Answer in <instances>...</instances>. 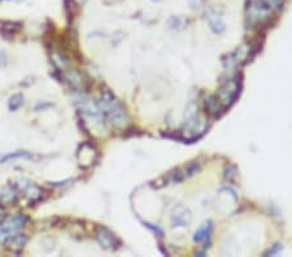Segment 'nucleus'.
<instances>
[{
    "instance_id": "7ed1b4c3",
    "label": "nucleus",
    "mask_w": 292,
    "mask_h": 257,
    "mask_svg": "<svg viewBox=\"0 0 292 257\" xmlns=\"http://www.w3.org/2000/svg\"><path fill=\"white\" fill-rule=\"evenodd\" d=\"M26 222H27V217L24 214H16L7 222H4L0 226V243H7L13 236L19 235V232H21L22 229L25 228Z\"/></svg>"
},
{
    "instance_id": "20e7f679",
    "label": "nucleus",
    "mask_w": 292,
    "mask_h": 257,
    "mask_svg": "<svg viewBox=\"0 0 292 257\" xmlns=\"http://www.w3.org/2000/svg\"><path fill=\"white\" fill-rule=\"evenodd\" d=\"M239 92H240V82L238 79H229L227 82L222 83L215 96L218 98L223 107L227 108L235 102Z\"/></svg>"
},
{
    "instance_id": "4468645a",
    "label": "nucleus",
    "mask_w": 292,
    "mask_h": 257,
    "mask_svg": "<svg viewBox=\"0 0 292 257\" xmlns=\"http://www.w3.org/2000/svg\"><path fill=\"white\" fill-rule=\"evenodd\" d=\"M187 1H188V4L191 5V8H194V9L200 8L201 4H203V0H187Z\"/></svg>"
},
{
    "instance_id": "423d86ee",
    "label": "nucleus",
    "mask_w": 292,
    "mask_h": 257,
    "mask_svg": "<svg viewBox=\"0 0 292 257\" xmlns=\"http://www.w3.org/2000/svg\"><path fill=\"white\" fill-rule=\"evenodd\" d=\"M96 239H98V242L102 244V247L104 248H108V250H112L116 247V238L112 232L106 228H100L99 226L96 229Z\"/></svg>"
},
{
    "instance_id": "f257e3e1",
    "label": "nucleus",
    "mask_w": 292,
    "mask_h": 257,
    "mask_svg": "<svg viewBox=\"0 0 292 257\" xmlns=\"http://www.w3.org/2000/svg\"><path fill=\"white\" fill-rule=\"evenodd\" d=\"M99 109L103 117H106V122L114 128H122L128 124L126 109L110 92L103 94L102 99L99 100Z\"/></svg>"
},
{
    "instance_id": "f8f14e48",
    "label": "nucleus",
    "mask_w": 292,
    "mask_h": 257,
    "mask_svg": "<svg viewBox=\"0 0 292 257\" xmlns=\"http://www.w3.org/2000/svg\"><path fill=\"white\" fill-rule=\"evenodd\" d=\"M22 103H24V98H22V95L16 94V95H13L11 99H9L8 107H9V109H11L12 112H15V110H17L20 107H21Z\"/></svg>"
},
{
    "instance_id": "0eeeda50",
    "label": "nucleus",
    "mask_w": 292,
    "mask_h": 257,
    "mask_svg": "<svg viewBox=\"0 0 292 257\" xmlns=\"http://www.w3.org/2000/svg\"><path fill=\"white\" fill-rule=\"evenodd\" d=\"M20 188H21V191L27 196V198L31 200V202H35L38 199L40 198V190L37 187V186H34L33 182H30L27 180H22L20 182Z\"/></svg>"
},
{
    "instance_id": "ddd939ff",
    "label": "nucleus",
    "mask_w": 292,
    "mask_h": 257,
    "mask_svg": "<svg viewBox=\"0 0 292 257\" xmlns=\"http://www.w3.org/2000/svg\"><path fill=\"white\" fill-rule=\"evenodd\" d=\"M31 158V154H29L27 152H17L15 154H7L1 158V161H7V160H13V158Z\"/></svg>"
},
{
    "instance_id": "f03ea898",
    "label": "nucleus",
    "mask_w": 292,
    "mask_h": 257,
    "mask_svg": "<svg viewBox=\"0 0 292 257\" xmlns=\"http://www.w3.org/2000/svg\"><path fill=\"white\" fill-rule=\"evenodd\" d=\"M275 12L271 11L263 0H248L245 9V19L251 27H260L267 25Z\"/></svg>"
},
{
    "instance_id": "1a4fd4ad",
    "label": "nucleus",
    "mask_w": 292,
    "mask_h": 257,
    "mask_svg": "<svg viewBox=\"0 0 292 257\" xmlns=\"http://www.w3.org/2000/svg\"><path fill=\"white\" fill-rule=\"evenodd\" d=\"M208 24L209 26H211V29H212V31H214V33L219 34L222 33V31H225V24L222 22V20L219 19V16L215 13V12L211 11L208 13Z\"/></svg>"
},
{
    "instance_id": "2eb2a0df",
    "label": "nucleus",
    "mask_w": 292,
    "mask_h": 257,
    "mask_svg": "<svg viewBox=\"0 0 292 257\" xmlns=\"http://www.w3.org/2000/svg\"><path fill=\"white\" fill-rule=\"evenodd\" d=\"M0 214H1V209H0Z\"/></svg>"
},
{
    "instance_id": "6e6552de",
    "label": "nucleus",
    "mask_w": 292,
    "mask_h": 257,
    "mask_svg": "<svg viewBox=\"0 0 292 257\" xmlns=\"http://www.w3.org/2000/svg\"><path fill=\"white\" fill-rule=\"evenodd\" d=\"M205 109H207V112H208L209 114H212V116L217 117V116H221V114L225 112L226 108L223 107L222 104H221V102L218 100V98L214 95L205 100Z\"/></svg>"
},
{
    "instance_id": "9d476101",
    "label": "nucleus",
    "mask_w": 292,
    "mask_h": 257,
    "mask_svg": "<svg viewBox=\"0 0 292 257\" xmlns=\"http://www.w3.org/2000/svg\"><path fill=\"white\" fill-rule=\"evenodd\" d=\"M17 200V191L12 186H8V187L4 188V191L0 194V202L5 204V206H9V204H13V203Z\"/></svg>"
},
{
    "instance_id": "39448f33",
    "label": "nucleus",
    "mask_w": 292,
    "mask_h": 257,
    "mask_svg": "<svg viewBox=\"0 0 292 257\" xmlns=\"http://www.w3.org/2000/svg\"><path fill=\"white\" fill-rule=\"evenodd\" d=\"M205 128H207V125L203 122V120L199 116H195V117L191 118L190 121H187L182 132L186 139H195L199 136V134L204 132Z\"/></svg>"
},
{
    "instance_id": "9b49d317",
    "label": "nucleus",
    "mask_w": 292,
    "mask_h": 257,
    "mask_svg": "<svg viewBox=\"0 0 292 257\" xmlns=\"http://www.w3.org/2000/svg\"><path fill=\"white\" fill-rule=\"evenodd\" d=\"M211 231H212V225H211V222H207L203 228H200L196 232H195L194 240L195 242H203V240H207V239L209 238V235H211Z\"/></svg>"
}]
</instances>
